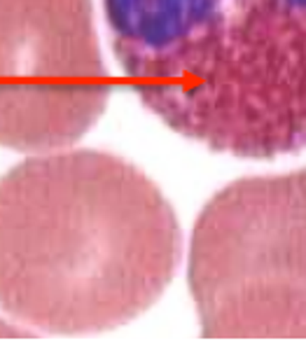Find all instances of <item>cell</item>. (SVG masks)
I'll list each match as a JSON object with an SVG mask.
<instances>
[{
  "instance_id": "1",
  "label": "cell",
  "mask_w": 306,
  "mask_h": 362,
  "mask_svg": "<svg viewBox=\"0 0 306 362\" xmlns=\"http://www.w3.org/2000/svg\"><path fill=\"white\" fill-rule=\"evenodd\" d=\"M180 257L171 204L126 159L52 152L0 178V306L28 327L126 325L164 295Z\"/></svg>"
},
{
  "instance_id": "2",
  "label": "cell",
  "mask_w": 306,
  "mask_h": 362,
  "mask_svg": "<svg viewBox=\"0 0 306 362\" xmlns=\"http://www.w3.org/2000/svg\"><path fill=\"white\" fill-rule=\"evenodd\" d=\"M136 96L213 152L306 150V0H103Z\"/></svg>"
},
{
  "instance_id": "3",
  "label": "cell",
  "mask_w": 306,
  "mask_h": 362,
  "mask_svg": "<svg viewBox=\"0 0 306 362\" xmlns=\"http://www.w3.org/2000/svg\"><path fill=\"white\" fill-rule=\"evenodd\" d=\"M189 290L204 337H306V168L213 194L192 232Z\"/></svg>"
},
{
  "instance_id": "4",
  "label": "cell",
  "mask_w": 306,
  "mask_h": 362,
  "mask_svg": "<svg viewBox=\"0 0 306 362\" xmlns=\"http://www.w3.org/2000/svg\"><path fill=\"white\" fill-rule=\"evenodd\" d=\"M108 96L91 0H0V145L68 148Z\"/></svg>"
},
{
  "instance_id": "5",
  "label": "cell",
  "mask_w": 306,
  "mask_h": 362,
  "mask_svg": "<svg viewBox=\"0 0 306 362\" xmlns=\"http://www.w3.org/2000/svg\"><path fill=\"white\" fill-rule=\"evenodd\" d=\"M0 334H26L24 329H17V327H7L0 322Z\"/></svg>"
}]
</instances>
